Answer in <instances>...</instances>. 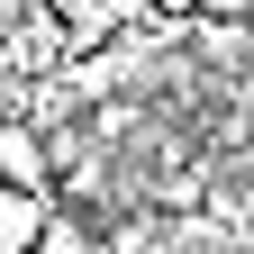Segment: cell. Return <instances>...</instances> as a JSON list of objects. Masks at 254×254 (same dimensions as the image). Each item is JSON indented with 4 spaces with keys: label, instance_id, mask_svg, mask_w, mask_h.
Listing matches in <instances>:
<instances>
[{
    "label": "cell",
    "instance_id": "cell-3",
    "mask_svg": "<svg viewBox=\"0 0 254 254\" xmlns=\"http://www.w3.org/2000/svg\"><path fill=\"white\" fill-rule=\"evenodd\" d=\"M27 254H109V236L91 227L82 209H46V227H37V245Z\"/></svg>",
    "mask_w": 254,
    "mask_h": 254
},
{
    "label": "cell",
    "instance_id": "cell-5",
    "mask_svg": "<svg viewBox=\"0 0 254 254\" xmlns=\"http://www.w3.org/2000/svg\"><path fill=\"white\" fill-rule=\"evenodd\" d=\"M27 9H37V0H0V37H9V27H18Z\"/></svg>",
    "mask_w": 254,
    "mask_h": 254
},
{
    "label": "cell",
    "instance_id": "cell-1",
    "mask_svg": "<svg viewBox=\"0 0 254 254\" xmlns=\"http://www.w3.org/2000/svg\"><path fill=\"white\" fill-rule=\"evenodd\" d=\"M0 190H55L46 127L37 118H9V109H0Z\"/></svg>",
    "mask_w": 254,
    "mask_h": 254
},
{
    "label": "cell",
    "instance_id": "cell-2",
    "mask_svg": "<svg viewBox=\"0 0 254 254\" xmlns=\"http://www.w3.org/2000/svg\"><path fill=\"white\" fill-rule=\"evenodd\" d=\"M46 209H55V190H0V254H27V245H37Z\"/></svg>",
    "mask_w": 254,
    "mask_h": 254
},
{
    "label": "cell",
    "instance_id": "cell-4",
    "mask_svg": "<svg viewBox=\"0 0 254 254\" xmlns=\"http://www.w3.org/2000/svg\"><path fill=\"white\" fill-rule=\"evenodd\" d=\"M190 18H254V0H200Z\"/></svg>",
    "mask_w": 254,
    "mask_h": 254
}]
</instances>
